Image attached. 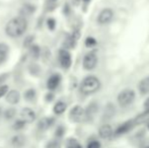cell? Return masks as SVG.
Masks as SVG:
<instances>
[{
    "instance_id": "cell-24",
    "label": "cell",
    "mask_w": 149,
    "mask_h": 148,
    "mask_svg": "<svg viewBox=\"0 0 149 148\" xmlns=\"http://www.w3.org/2000/svg\"><path fill=\"white\" fill-rule=\"evenodd\" d=\"M30 54L33 59H38L41 55V49L38 45H31L30 47Z\"/></svg>"
},
{
    "instance_id": "cell-9",
    "label": "cell",
    "mask_w": 149,
    "mask_h": 148,
    "mask_svg": "<svg viewBox=\"0 0 149 148\" xmlns=\"http://www.w3.org/2000/svg\"><path fill=\"white\" fill-rule=\"evenodd\" d=\"M54 122H55V119L52 118V117H45V118L41 119L38 123V129L42 132L44 131H47L49 128H51L53 126Z\"/></svg>"
},
{
    "instance_id": "cell-4",
    "label": "cell",
    "mask_w": 149,
    "mask_h": 148,
    "mask_svg": "<svg viewBox=\"0 0 149 148\" xmlns=\"http://www.w3.org/2000/svg\"><path fill=\"white\" fill-rule=\"evenodd\" d=\"M69 119L72 122L78 123L84 120V109L81 106H75L69 113Z\"/></svg>"
},
{
    "instance_id": "cell-5",
    "label": "cell",
    "mask_w": 149,
    "mask_h": 148,
    "mask_svg": "<svg viewBox=\"0 0 149 148\" xmlns=\"http://www.w3.org/2000/svg\"><path fill=\"white\" fill-rule=\"evenodd\" d=\"M97 64V56L93 52L87 53L83 58V68L86 70H92Z\"/></svg>"
},
{
    "instance_id": "cell-7",
    "label": "cell",
    "mask_w": 149,
    "mask_h": 148,
    "mask_svg": "<svg viewBox=\"0 0 149 148\" xmlns=\"http://www.w3.org/2000/svg\"><path fill=\"white\" fill-rule=\"evenodd\" d=\"M113 16H114V12L110 8H104L102 11L100 12L97 16V22L100 24H107L113 19Z\"/></svg>"
},
{
    "instance_id": "cell-14",
    "label": "cell",
    "mask_w": 149,
    "mask_h": 148,
    "mask_svg": "<svg viewBox=\"0 0 149 148\" xmlns=\"http://www.w3.org/2000/svg\"><path fill=\"white\" fill-rule=\"evenodd\" d=\"M79 36H80L79 33L77 32V31H75L71 36H68L66 38V40H65V42H64V47L66 48V49H72V48H74Z\"/></svg>"
},
{
    "instance_id": "cell-34",
    "label": "cell",
    "mask_w": 149,
    "mask_h": 148,
    "mask_svg": "<svg viewBox=\"0 0 149 148\" xmlns=\"http://www.w3.org/2000/svg\"><path fill=\"white\" fill-rule=\"evenodd\" d=\"M144 112H149V97L144 103Z\"/></svg>"
},
{
    "instance_id": "cell-28",
    "label": "cell",
    "mask_w": 149,
    "mask_h": 148,
    "mask_svg": "<svg viewBox=\"0 0 149 148\" xmlns=\"http://www.w3.org/2000/svg\"><path fill=\"white\" fill-rule=\"evenodd\" d=\"M96 45V41H95V39L94 38H92V37H88L86 40H85V46L86 47H93V46H95Z\"/></svg>"
},
{
    "instance_id": "cell-39",
    "label": "cell",
    "mask_w": 149,
    "mask_h": 148,
    "mask_svg": "<svg viewBox=\"0 0 149 148\" xmlns=\"http://www.w3.org/2000/svg\"><path fill=\"white\" fill-rule=\"evenodd\" d=\"M148 148H149V147H148Z\"/></svg>"
},
{
    "instance_id": "cell-11",
    "label": "cell",
    "mask_w": 149,
    "mask_h": 148,
    "mask_svg": "<svg viewBox=\"0 0 149 148\" xmlns=\"http://www.w3.org/2000/svg\"><path fill=\"white\" fill-rule=\"evenodd\" d=\"M5 99L10 105H16V104L19 103L20 93L15 89H12L10 91H7V93L5 94Z\"/></svg>"
},
{
    "instance_id": "cell-8",
    "label": "cell",
    "mask_w": 149,
    "mask_h": 148,
    "mask_svg": "<svg viewBox=\"0 0 149 148\" xmlns=\"http://www.w3.org/2000/svg\"><path fill=\"white\" fill-rule=\"evenodd\" d=\"M20 119L28 124V123H33L36 120V113L31 108H24L20 112Z\"/></svg>"
},
{
    "instance_id": "cell-18",
    "label": "cell",
    "mask_w": 149,
    "mask_h": 148,
    "mask_svg": "<svg viewBox=\"0 0 149 148\" xmlns=\"http://www.w3.org/2000/svg\"><path fill=\"white\" fill-rule=\"evenodd\" d=\"M139 90L142 94L149 93V76L143 78L139 83Z\"/></svg>"
},
{
    "instance_id": "cell-31",
    "label": "cell",
    "mask_w": 149,
    "mask_h": 148,
    "mask_svg": "<svg viewBox=\"0 0 149 148\" xmlns=\"http://www.w3.org/2000/svg\"><path fill=\"white\" fill-rule=\"evenodd\" d=\"M7 91H8V85H0V99L5 95L7 93Z\"/></svg>"
},
{
    "instance_id": "cell-25",
    "label": "cell",
    "mask_w": 149,
    "mask_h": 148,
    "mask_svg": "<svg viewBox=\"0 0 149 148\" xmlns=\"http://www.w3.org/2000/svg\"><path fill=\"white\" fill-rule=\"evenodd\" d=\"M26 123L24 122V121H22V119H18V120H16L15 122H14V124L12 125V128L15 131H19V130H22V129L26 127Z\"/></svg>"
},
{
    "instance_id": "cell-13",
    "label": "cell",
    "mask_w": 149,
    "mask_h": 148,
    "mask_svg": "<svg viewBox=\"0 0 149 148\" xmlns=\"http://www.w3.org/2000/svg\"><path fill=\"white\" fill-rule=\"evenodd\" d=\"M134 125H135V124H134L133 120H129V121H127V122L123 123V124H121L118 128H117L116 135H117V136H119V135L126 134V133L129 132V131L133 128Z\"/></svg>"
},
{
    "instance_id": "cell-38",
    "label": "cell",
    "mask_w": 149,
    "mask_h": 148,
    "mask_svg": "<svg viewBox=\"0 0 149 148\" xmlns=\"http://www.w3.org/2000/svg\"><path fill=\"white\" fill-rule=\"evenodd\" d=\"M68 148H71V147H68Z\"/></svg>"
},
{
    "instance_id": "cell-32",
    "label": "cell",
    "mask_w": 149,
    "mask_h": 148,
    "mask_svg": "<svg viewBox=\"0 0 149 148\" xmlns=\"http://www.w3.org/2000/svg\"><path fill=\"white\" fill-rule=\"evenodd\" d=\"M64 132H65L64 127L59 126V127H58V128H57V130H56V133H55L56 137H58V138H60V137H62L63 135H64Z\"/></svg>"
},
{
    "instance_id": "cell-29",
    "label": "cell",
    "mask_w": 149,
    "mask_h": 148,
    "mask_svg": "<svg viewBox=\"0 0 149 148\" xmlns=\"http://www.w3.org/2000/svg\"><path fill=\"white\" fill-rule=\"evenodd\" d=\"M47 26L50 31H54L55 30V26H56V20L54 19V18H48Z\"/></svg>"
},
{
    "instance_id": "cell-19",
    "label": "cell",
    "mask_w": 149,
    "mask_h": 148,
    "mask_svg": "<svg viewBox=\"0 0 149 148\" xmlns=\"http://www.w3.org/2000/svg\"><path fill=\"white\" fill-rule=\"evenodd\" d=\"M9 52V48L6 44L0 43V64H2L6 60Z\"/></svg>"
},
{
    "instance_id": "cell-12",
    "label": "cell",
    "mask_w": 149,
    "mask_h": 148,
    "mask_svg": "<svg viewBox=\"0 0 149 148\" xmlns=\"http://www.w3.org/2000/svg\"><path fill=\"white\" fill-rule=\"evenodd\" d=\"M61 82V75L60 74H53L48 78L47 87L49 90H55L59 86Z\"/></svg>"
},
{
    "instance_id": "cell-37",
    "label": "cell",
    "mask_w": 149,
    "mask_h": 148,
    "mask_svg": "<svg viewBox=\"0 0 149 148\" xmlns=\"http://www.w3.org/2000/svg\"><path fill=\"white\" fill-rule=\"evenodd\" d=\"M148 128H149V125H148Z\"/></svg>"
},
{
    "instance_id": "cell-21",
    "label": "cell",
    "mask_w": 149,
    "mask_h": 148,
    "mask_svg": "<svg viewBox=\"0 0 149 148\" xmlns=\"http://www.w3.org/2000/svg\"><path fill=\"white\" fill-rule=\"evenodd\" d=\"M2 116L4 117V119L7 121H10L12 119H14V117L16 116V110L14 108H8L5 111L3 112V115Z\"/></svg>"
},
{
    "instance_id": "cell-2",
    "label": "cell",
    "mask_w": 149,
    "mask_h": 148,
    "mask_svg": "<svg viewBox=\"0 0 149 148\" xmlns=\"http://www.w3.org/2000/svg\"><path fill=\"white\" fill-rule=\"evenodd\" d=\"M100 87V81L97 77L92 76V75H89V76L85 77L82 80L80 84V91L83 93V94H91V93H94L95 91H97Z\"/></svg>"
},
{
    "instance_id": "cell-17",
    "label": "cell",
    "mask_w": 149,
    "mask_h": 148,
    "mask_svg": "<svg viewBox=\"0 0 149 148\" xmlns=\"http://www.w3.org/2000/svg\"><path fill=\"white\" fill-rule=\"evenodd\" d=\"M36 9H37V8H36L35 5L30 4V3H26L22 6V10H20V13H22V17H24V16H30L36 11Z\"/></svg>"
},
{
    "instance_id": "cell-15",
    "label": "cell",
    "mask_w": 149,
    "mask_h": 148,
    "mask_svg": "<svg viewBox=\"0 0 149 148\" xmlns=\"http://www.w3.org/2000/svg\"><path fill=\"white\" fill-rule=\"evenodd\" d=\"M98 134H100V138L109 139L113 135L112 126H111V125H108V124L102 125V126L100 128V130H98Z\"/></svg>"
},
{
    "instance_id": "cell-23",
    "label": "cell",
    "mask_w": 149,
    "mask_h": 148,
    "mask_svg": "<svg viewBox=\"0 0 149 148\" xmlns=\"http://www.w3.org/2000/svg\"><path fill=\"white\" fill-rule=\"evenodd\" d=\"M149 119V112H144L141 115H139L138 117H136V119L134 120V124L135 125H139L142 123L146 122Z\"/></svg>"
},
{
    "instance_id": "cell-27",
    "label": "cell",
    "mask_w": 149,
    "mask_h": 148,
    "mask_svg": "<svg viewBox=\"0 0 149 148\" xmlns=\"http://www.w3.org/2000/svg\"><path fill=\"white\" fill-rule=\"evenodd\" d=\"M33 40H35V37L33 36H29L26 38L24 42V48H30L31 45H33Z\"/></svg>"
},
{
    "instance_id": "cell-30",
    "label": "cell",
    "mask_w": 149,
    "mask_h": 148,
    "mask_svg": "<svg viewBox=\"0 0 149 148\" xmlns=\"http://www.w3.org/2000/svg\"><path fill=\"white\" fill-rule=\"evenodd\" d=\"M86 148H100V143L96 140H93V141H90V142L87 144V147Z\"/></svg>"
},
{
    "instance_id": "cell-36",
    "label": "cell",
    "mask_w": 149,
    "mask_h": 148,
    "mask_svg": "<svg viewBox=\"0 0 149 148\" xmlns=\"http://www.w3.org/2000/svg\"><path fill=\"white\" fill-rule=\"evenodd\" d=\"M84 1H89V0H84Z\"/></svg>"
},
{
    "instance_id": "cell-26",
    "label": "cell",
    "mask_w": 149,
    "mask_h": 148,
    "mask_svg": "<svg viewBox=\"0 0 149 148\" xmlns=\"http://www.w3.org/2000/svg\"><path fill=\"white\" fill-rule=\"evenodd\" d=\"M40 71H41L40 66L37 65V64H31L30 66V72L33 75H35V76H38L40 74Z\"/></svg>"
},
{
    "instance_id": "cell-16",
    "label": "cell",
    "mask_w": 149,
    "mask_h": 148,
    "mask_svg": "<svg viewBox=\"0 0 149 148\" xmlns=\"http://www.w3.org/2000/svg\"><path fill=\"white\" fill-rule=\"evenodd\" d=\"M97 112V105L96 104H90L86 110H84V120L90 121L94 117Z\"/></svg>"
},
{
    "instance_id": "cell-10",
    "label": "cell",
    "mask_w": 149,
    "mask_h": 148,
    "mask_svg": "<svg viewBox=\"0 0 149 148\" xmlns=\"http://www.w3.org/2000/svg\"><path fill=\"white\" fill-rule=\"evenodd\" d=\"M26 143V136L22 134L14 135L10 140V144L13 148H24V145Z\"/></svg>"
},
{
    "instance_id": "cell-6",
    "label": "cell",
    "mask_w": 149,
    "mask_h": 148,
    "mask_svg": "<svg viewBox=\"0 0 149 148\" xmlns=\"http://www.w3.org/2000/svg\"><path fill=\"white\" fill-rule=\"evenodd\" d=\"M59 61L60 64L64 69H68L71 66L72 60H71V55L66 49H62L59 51Z\"/></svg>"
},
{
    "instance_id": "cell-33",
    "label": "cell",
    "mask_w": 149,
    "mask_h": 148,
    "mask_svg": "<svg viewBox=\"0 0 149 148\" xmlns=\"http://www.w3.org/2000/svg\"><path fill=\"white\" fill-rule=\"evenodd\" d=\"M54 99V94L52 92H49L46 94V101H52Z\"/></svg>"
},
{
    "instance_id": "cell-20",
    "label": "cell",
    "mask_w": 149,
    "mask_h": 148,
    "mask_svg": "<svg viewBox=\"0 0 149 148\" xmlns=\"http://www.w3.org/2000/svg\"><path fill=\"white\" fill-rule=\"evenodd\" d=\"M66 109H67L66 103L60 101L55 104V106H54V108H53V112L55 113L56 115H62L63 113L66 111Z\"/></svg>"
},
{
    "instance_id": "cell-1",
    "label": "cell",
    "mask_w": 149,
    "mask_h": 148,
    "mask_svg": "<svg viewBox=\"0 0 149 148\" xmlns=\"http://www.w3.org/2000/svg\"><path fill=\"white\" fill-rule=\"evenodd\" d=\"M28 28V22L22 16H17L7 22L5 26V33L10 38H18L24 34Z\"/></svg>"
},
{
    "instance_id": "cell-22",
    "label": "cell",
    "mask_w": 149,
    "mask_h": 148,
    "mask_svg": "<svg viewBox=\"0 0 149 148\" xmlns=\"http://www.w3.org/2000/svg\"><path fill=\"white\" fill-rule=\"evenodd\" d=\"M36 97H37V92H36V90L33 88L26 89L24 93V97L26 101H33L36 99Z\"/></svg>"
},
{
    "instance_id": "cell-35",
    "label": "cell",
    "mask_w": 149,
    "mask_h": 148,
    "mask_svg": "<svg viewBox=\"0 0 149 148\" xmlns=\"http://www.w3.org/2000/svg\"><path fill=\"white\" fill-rule=\"evenodd\" d=\"M2 115H3V111H2V108L0 107V118L2 117Z\"/></svg>"
},
{
    "instance_id": "cell-3",
    "label": "cell",
    "mask_w": 149,
    "mask_h": 148,
    "mask_svg": "<svg viewBox=\"0 0 149 148\" xmlns=\"http://www.w3.org/2000/svg\"><path fill=\"white\" fill-rule=\"evenodd\" d=\"M134 99H135V92H134V90L127 88L122 90L119 93L117 101H118L119 105L121 107H127V106L131 105L133 103Z\"/></svg>"
}]
</instances>
